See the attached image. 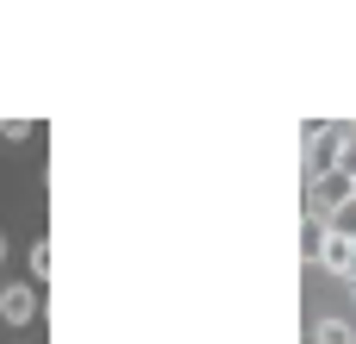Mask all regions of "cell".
I'll return each mask as SVG.
<instances>
[{
  "label": "cell",
  "mask_w": 356,
  "mask_h": 344,
  "mask_svg": "<svg viewBox=\"0 0 356 344\" xmlns=\"http://www.w3.org/2000/svg\"><path fill=\"white\" fill-rule=\"evenodd\" d=\"M38 313H44V295H38L31 282H6V288H0V320H6V326H31Z\"/></svg>",
  "instance_id": "7a4b0ae2"
},
{
  "label": "cell",
  "mask_w": 356,
  "mask_h": 344,
  "mask_svg": "<svg viewBox=\"0 0 356 344\" xmlns=\"http://www.w3.org/2000/svg\"><path fill=\"white\" fill-rule=\"evenodd\" d=\"M0 263H6V232H0Z\"/></svg>",
  "instance_id": "30bf717a"
},
{
  "label": "cell",
  "mask_w": 356,
  "mask_h": 344,
  "mask_svg": "<svg viewBox=\"0 0 356 344\" xmlns=\"http://www.w3.org/2000/svg\"><path fill=\"white\" fill-rule=\"evenodd\" d=\"M350 244H356V238H332V232H325V251H319V269L344 276V269H350Z\"/></svg>",
  "instance_id": "277c9868"
},
{
  "label": "cell",
  "mask_w": 356,
  "mask_h": 344,
  "mask_svg": "<svg viewBox=\"0 0 356 344\" xmlns=\"http://www.w3.org/2000/svg\"><path fill=\"white\" fill-rule=\"evenodd\" d=\"M350 194H356V188H350Z\"/></svg>",
  "instance_id": "7c38bea8"
},
{
  "label": "cell",
  "mask_w": 356,
  "mask_h": 344,
  "mask_svg": "<svg viewBox=\"0 0 356 344\" xmlns=\"http://www.w3.org/2000/svg\"><path fill=\"white\" fill-rule=\"evenodd\" d=\"M313 344H356L350 320H338V313H332V320H319V326H313Z\"/></svg>",
  "instance_id": "8992f818"
},
{
  "label": "cell",
  "mask_w": 356,
  "mask_h": 344,
  "mask_svg": "<svg viewBox=\"0 0 356 344\" xmlns=\"http://www.w3.org/2000/svg\"><path fill=\"white\" fill-rule=\"evenodd\" d=\"M338 150H344V125H307V182L332 175Z\"/></svg>",
  "instance_id": "6da1fadb"
},
{
  "label": "cell",
  "mask_w": 356,
  "mask_h": 344,
  "mask_svg": "<svg viewBox=\"0 0 356 344\" xmlns=\"http://www.w3.org/2000/svg\"><path fill=\"white\" fill-rule=\"evenodd\" d=\"M325 232H332V238H356V194L344 201V207L325 213Z\"/></svg>",
  "instance_id": "5b68a950"
},
{
  "label": "cell",
  "mask_w": 356,
  "mask_h": 344,
  "mask_svg": "<svg viewBox=\"0 0 356 344\" xmlns=\"http://www.w3.org/2000/svg\"><path fill=\"white\" fill-rule=\"evenodd\" d=\"M338 175L356 182V125H344V150H338Z\"/></svg>",
  "instance_id": "ba28073f"
},
{
  "label": "cell",
  "mask_w": 356,
  "mask_h": 344,
  "mask_svg": "<svg viewBox=\"0 0 356 344\" xmlns=\"http://www.w3.org/2000/svg\"><path fill=\"white\" fill-rule=\"evenodd\" d=\"M350 295H356V282H350Z\"/></svg>",
  "instance_id": "8fae6325"
},
{
  "label": "cell",
  "mask_w": 356,
  "mask_h": 344,
  "mask_svg": "<svg viewBox=\"0 0 356 344\" xmlns=\"http://www.w3.org/2000/svg\"><path fill=\"white\" fill-rule=\"evenodd\" d=\"M0 138H13V144H25V138H31V125H25V119H0Z\"/></svg>",
  "instance_id": "9c48e42d"
},
{
  "label": "cell",
  "mask_w": 356,
  "mask_h": 344,
  "mask_svg": "<svg viewBox=\"0 0 356 344\" xmlns=\"http://www.w3.org/2000/svg\"><path fill=\"white\" fill-rule=\"evenodd\" d=\"M50 269H56V251H50V238H31V282H50Z\"/></svg>",
  "instance_id": "52a82bcc"
},
{
  "label": "cell",
  "mask_w": 356,
  "mask_h": 344,
  "mask_svg": "<svg viewBox=\"0 0 356 344\" xmlns=\"http://www.w3.org/2000/svg\"><path fill=\"white\" fill-rule=\"evenodd\" d=\"M319 251H325V219L307 213L300 219V263H319Z\"/></svg>",
  "instance_id": "3957f363"
}]
</instances>
